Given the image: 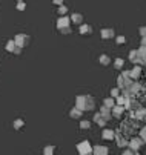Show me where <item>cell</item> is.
Wrapping results in <instances>:
<instances>
[{"instance_id":"cell-25","label":"cell","mask_w":146,"mask_h":155,"mask_svg":"<svg viewBox=\"0 0 146 155\" xmlns=\"http://www.w3.org/2000/svg\"><path fill=\"white\" fill-rule=\"evenodd\" d=\"M126 97L124 95H118V97H115V104H120V106H124V103H126Z\"/></svg>"},{"instance_id":"cell-30","label":"cell","mask_w":146,"mask_h":155,"mask_svg":"<svg viewBox=\"0 0 146 155\" xmlns=\"http://www.w3.org/2000/svg\"><path fill=\"white\" fill-rule=\"evenodd\" d=\"M80 127H81V129H89V127H91V123L85 120V121H81V123H80Z\"/></svg>"},{"instance_id":"cell-32","label":"cell","mask_w":146,"mask_h":155,"mask_svg":"<svg viewBox=\"0 0 146 155\" xmlns=\"http://www.w3.org/2000/svg\"><path fill=\"white\" fill-rule=\"evenodd\" d=\"M118 95H120V89H118V87H115V89L111 91V97H112V98H115V97H118Z\"/></svg>"},{"instance_id":"cell-5","label":"cell","mask_w":146,"mask_h":155,"mask_svg":"<svg viewBox=\"0 0 146 155\" xmlns=\"http://www.w3.org/2000/svg\"><path fill=\"white\" fill-rule=\"evenodd\" d=\"M143 143H144V141H143L141 138H137V137H135V138H132L131 141H128V146H129V149H131V150L137 152V150L143 146Z\"/></svg>"},{"instance_id":"cell-21","label":"cell","mask_w":146,"mask_h":155,"mask_svg":"<svg viewBox=\"0 0 146 155\" xmlns=\"http://www.w3.org/2000/svg\"><path fill=\"white\" fill-rule=\"evenodd\" d=\"M81 110L80 109H77V107H74L72 110H71V112H69V115H71V118H80L81 117Z\"/></svg>"},{"instance_id":"cell-19","label":"cell","mask_w":146,"mask_h":155,"mask_svg":"<svg viewBox=\"0 0 146 155\" xmlns=\"http://www.w3.org/2000/svg\"><path fill=\"white\" fill-rule=\"evenodd\" d=\"M71 20L74 21V23H77V25H81V21H83V15L81 14H72V17H71Z\"/></svg>"},{"instance_id":"cell-31","label":"cell","mask_w":146,"mask_h":155,"mask_svg":"<svg viewBox=\"0 0 146 155\" xmlns=\"http://www.w3.org/2000/svg\"><path fill=\"white\" fill-rule=\"evenodd\" d=\"M140 138H141V140L146 143V126H144V127L140 130Z\"/></svg>"},{"instance_id":"cell-18","label":"cell","mask_w":146,"mask_h":155,"mask_svg":"<svg viewBox=\"0 0 146 155\" xmlns=\"http://www.w3.org/2000/svg\"><path fill=\"white\" fill-rule=\"evenodd\" d=\"M129 61H132L134 64L140 63V60H138V54H137V49H135V51H131V54H129Z\"/></svg>"},{"instance_id":"cell-37","label":"cell","mask_w":146,"mask_h":155,"mask_svg":"<svg viewBox=\"0 0 146 155\" xmlns=\"http://www.w3.org/2000/svg\"><path fill=\"white\" fill-rule=\"evenodd\" d=\"M134 153H135V152H134V150H131V149H126V150L123 152V155H134Z\"/></svg>"},{"instance_id":"cell-28","label":"cell","mask_w":146,"mask_h":155,"mask_svg":"<svg viewBox=\"0 0 146 155\" xmlns=\"http://www.w3.org/2000/svg\"><path fill=\"white\" fill-rule=\"evenodd\" d=\"M45 155H54V146H46L45 147Z\"/></svg>"},{"instance_id":"cell-35","label":"cell","mask_w":146,"mask_h":155,"mask_svg":"<svg viewBox=\"0 0 146 155\" xmlns=\"http://www.w3.org/2000/svg\"><path fill=\"white\" fill-rule=\"evenodd\" d=\"M25 6H26V5H25V2H18L17 9H18V11H23V9H25Z\"/></svg>"},{"instance_id":"cell-36","label":"cell","mask_w":146,"mask_h":155,"mask_svg":"<svg viewBox=\"0 0 146 155\" xmlns=\"http://www.w3.org/2000/svg\"><path fill=\"white\" fill-rule=\"evenodd\" d=\"M138 32H140V35H141V37H146V26L140 28V31H138Z\"/></svg>"},{"instance_id":"cell-39","label":"cell","mask_w":146,"mask_h":155,"mask_svg":"<svg viewBox=\"0 0 146 155\" xmlns=\"http://www.w3.org/2000/svg\"><path fill=\"white\" fill-rule=\"evenodd\" d=\"M141 45L146 46V37H141Z\"/></svg>"},{"instance_id":"cell-14","label":"cell","mask_w":146,"mask_h":155,"mask_svg":"<svg viewBox=\"0 0 146 155\" xmlns=\"http://www.w3.org/2000/svg\"><path fill=\"white\" fill-rule=\"evenodd\" d=\"M94 121H95V123H97L100 127H101V126H105V124L108 123V120H106L105 117H103L100 112H98V114H95V117H94Z\"/></svg>"},{"instance_id":"cell-24","label":"cell","mask_w":146,"mask_h":155,"mask_svg":"<svg viewBox=\"0 0 146 155\" xmlns=\"http://www.w3.org/2000/svg\"><path fill=\"white\" fill-rule=\"evenodd\" d=\"M80 32H81V34H91V32H92V28H91L89 25H81V26H80Z\"/></svg>"},{"instance_id":"cell-17","label":"cell","mask_w":146,"mask_h":155,"mask_svg":"<svg viewBox=\"0 0 146 155\" xmlns=\"http://www.w3.org/2000/svg\"><path fill=\"white\" fill-rule=\"evenodd\" d=\"M114 134H115L114 130L106 129V130H103V138H105V140H114Z\"/></svg>"},{"instance_id":"cell-3","label":"cell","mask_w":146,"mask_h":155,"mask_svg":"<svg viewBox=\"0 0 146 155\" xmlns=\"http://www.w3.org/2000/svg\"><path fill=\"white\" fill-rule=\"evenodd\" d=\"M14 41H15V45H17V46L25 48L28 43H29V37H28L26 34H17L15 38H14Z\"/></svg>"},{"instance_id":"cell-1","label":"cell","mask_w":146,"mask_h":155,"mask_svg":"<svg viewBox=\"0 0 146 155\" xmlns=\"http://www.w3.org/2000/svg\"><path fill=\"white\" fill-rule=\"evenodd\" d=\"M132 78L129 77V71H124L123 74H120L118 75V78H117V86H118V89H128V87L132 84Z\"/></svg>"},{"instance_id":"cell-27","label":"cell","mask_w":146,"mask_h":155,"mask_svg":"<svg viewBox=\"0 0 146 155\" xmlns=\"http://www.w3.org/2000/svg\"><path fill=\"white\" fill-rule=\"evenodd\" d=\"M23 124H25V123H23V120H22V118H18V120H15V121H14V127H15V129H20Z\"/></svg>"},{"instance_id":"cell-13","label":"cell","mask_w":146,"mask_h":155,"mask_svg":"<svg viewBox=\"0 0 146 155\" xmlns=\"http://www.w3.org/2000/svg\"><path fill=\"white\" fill-rule=\"evenodd\" d=\"M100 35H101V38H112L115 34H114V29L105 28V29H101V31H100Z\"/></svg>"},{"instance_id":"cell-2","label":"cell","mask_w":146,"mask_h":155,"mask_svg":"<svg viewBox=\"0 0 146 155\" xmlns=\"http://www.w3.org/2000/svg\"><path fill=\"white\" fill-rule=\"evenodd\" d=\"M77 150L80 155H92V147H91L89 141H86V140L77 144Z\"/></svg>"},{"instance_id":"cell-34","label":"cell","mask_w":146,"mask_h":155,"mask_svg":"<svg viewBox=\"0 0 146 155\" xmlns=\"http://www.w3.org/2000/svg\"><path fill=\"white\" fill-rule=\"evenodd\" d=\"M124 41H126V38H124L123 35H118V37H117V43H118V45H123Z\"/></svg>"},{"instance_id":"cell-22","label":"cell","mask_w":146,"mask_h":155,"mask_svg":"<svg viewBox=\"0 0 146 155\" xmlns=\"http://www.w3.org/2000/svg\"><path fill=\"white\" fill-rule=\"evenodd\" d=\"M15 48H17V45H15L14 38H12V40H9V41L6 43V51H9V52H14V51H15Z\"/></svg>"},{"instance_id":"cell-20","label":"cell","mask_w":146,"mask_h":155,"mask_svg":"<svg viewBox=\"0 0 146 155\" xmlns=\"http://www.w3.org/2000/svg\"><path fill=\"white\" fill-rule=\"evenodd\" d=\"M103 106H106V107H109V109H112L114 106H115V98H106L105 101H103Z\"/></svg>"},{"instance_id":"cell-11","label":"cell","mask_w":146,"mask_h":155,"mask_svg":"<svg viewBox=\"0 0 146 155\" xmlns=\"http://www.w3.org/2000/svg\"><path fill=\"white\" fill-rule=\"evenodd\" d=\"M108 153H109V150L105 146H95L92 149V155H108Z\"/></svg>"},{"instance_id":"cell-4","label":"cell","mask_w":146,"mask_h":155,"mask_svg":"<svg viewBox=\"0 0 146 155\" xmlns=\"http://www.w3.org/2000/svg\"><path fill=\"white\" fill-rule=\"evenodd\" d=\"M135 129H137V126H135V123H132V121H124V123L121 124V130L124 132V135L134 134Z\"/></svg>"},{"instance_id":"cell-23","label":"cell","mask_w":146,"mask_h":155,"mask_svg":"<svg viewBox=\"0 0 146 155\" xmlns=\"http://www.w3.org/2000/svg\"><path fill=\"white\" fill-rule=\"evenodd\" d=\"M98 60H100V63H101L103 66H108V64L111 63V58H109L108 55H105V54L100 55V58H98Z\"/></svg>"},{"instance_id":"cell-9","label":"cell","mask_w":146,"mask_h":155,"mask_svg":"<svg viewBox=\"0 0 146 155\" xmlns=\"http://www.w3.org/2000/svg\"><path fill=\"white\" fill-rule=\"evenodd\" d=\"M69 23H71V18H68V17H60L58 21H57V28H58V29L68 28V26H71Z\"/></svg>"},{"instance_id":"cell-10","label":"cell","mask_w":146,"mask_h":155,"mask_svg":"<svg viewBox=\"0 0 146 155\" xmlns=\"http://www.w3.org/2000/svg\"><path fill=\"white\" fill-rule=\"evenodd\" d=\"M112 115L115 117V118H120L121 115H123V112H124V106H120V104H115L112 109Z\"/></svg>"},{"instance_id":"cell-8","label":"cell","mask_w":146,"mask_h":155,"mask_svg":"<svg viewBox=\"0 0 146 155\" xmlns=\"http://www.w3.org/2000/svg\"><path fill=\"white\" fill-rule=\"evenodd\" d=\"M114 138H115V141H117V144L120 146V147H124V146H128V140L123 137V134H120V132H115L114 134Z\"/></svg>"},{"instance_id":"cell-38","label":"cell","mask_w":146,"mask_h":155,"mask_svg":"<svg viewBox=\"0 0 146 155\" xmlns=\"http://www.w3.org/2000/svg\"><path fill=\"white\" fill-rule=\"evenodd\" d=\"M55 5H63V0H54Z\"/></svg>"},{"instance_id":"cell-40","label":"cell","mask_w":146,"mask_h":155,"mask_svg":"<svg viewBox=\"0 0 146 155\" xmlns=\"http://www.w3.org/2000/svg\"><path fill=\"white\" fill-rule=\"evenodd\" d=\"M134 155H140V153H134Z\"/></svg>"},{"instance_id":"cell-16","label":"cell","mask_w":146,"mask_h":155,"mask_svg":"<svg viewBox=\"0 0 146 155\" xmlns=\"http://www.w3.org/2000/svg\"><path fill=\"white\" fill-rule=\"evenodd\" d=\"M100 114L105 117L106 120H111V117H112V112H111V109L109 107H106V106H103L101 109H100Z\"/></svg>"},{"instance_id":"cell-29","label":"cell","mask_w":146,"mask_h":155,"mask_svg":"<svg viewBox=\"0 0 146 155\" xmlns=\"http://www.w3.org/2000/svg\"><path fill=\"white\" fill-rule=\"evenodd\" d=\"M66 12H68V8H66L65 5H60V8H58V14H60V15H65Z\"/></svg>"},{"instance_id":"cell-26","label":"cell","mask_w":146,"mask_h":155,"mask_svg":"<svg viewBox=\"0 0 146 155\" xmlns=\"http://www.w3.org/2000/svg\"><path fill=\"white\" fill-rule=\"evenodd\" d=\"M123 64H124V61H123V58H117L115 60V63H114V66L117 69H120V68H123Z\"/></svg>"},{"instance_id":"cell-7","label":"cell","mask_w":146,"mask_h":155,"mask_svg":"<svg viewBox=\"0 0 146 155\" xmlns=\"http://www.w3.org/2000/svg\"><path fill=\"white\" fill-rule=\"evenodd\" d=\"M94 107H95V101H94V98L89 97V95H85V103H83V112H85V110H92Z\"/></svg>"},{"instance_id":"cell-12","label":"cell","mask_w":146,"mask_h":155,"mask_svg":"<svg viewBox=\"0 0 146 155\" xmlns=\"http://www.w3.org/2000/svg\"><path fill=\"white\" fill-rule=\"evenodd\" d=\"M137 54H138V60H140V64H144L146 63V46H140V49H137Z\"/></svg>"},{"instance_id":"cell-15","label":"cell","mask_w":146,"mask_h":155,"mask_svg":"<svg viewBox=\"0 0 146 155\" xmlns=\"http://www.w3.org/2000/svg\"><path fill=\"white\" fill-rule=\"evenodd\" d=\"M140 74H141V68H140V66H135L132 71H129V77H131L132 80H137V78L140 77Z\"/></svg>"},{"instance_id":"cell-41","label":"cell","mask_w":146,"mask_h":155,"mask_svg":"<svg viewBox=\"0 0 146 155\" xmlns=\"http://www.w3.org/2000/svg\"><path fill=\"white\" fill-rule=\"evenodd\" d=\"M17 2H22V0H17Z\"/></svg>"},{"instance_id":"cell-6","label":"cell","mask_w":146,"mask_h":155,"mask_svg":"<svg viewBox=\"0 0 146 155\" xmlns=\"http://www.w3.org/2000/svg\"><path fill=\"white\" fill-rule=\"evenodd\" d=\"M131 115H132V117H135L137 120L143 121V120H146V110H144L143 107H137V109L131 110Z\"/></svg>"},{"instance_id":"cell-33","label":"cell","mask_w":146,"mask_h":155,"mask_svg":"<svg viewBox=\"0 0 146 155\" xmlns=\"http://www.w3.org/2000/svg\"><path fill=\"white\" fill-rule=\"evenodd\" d=\"M60 32H63V34H71V26H68V28H61V29H58Z\"/></svg>"}]
</instances>
